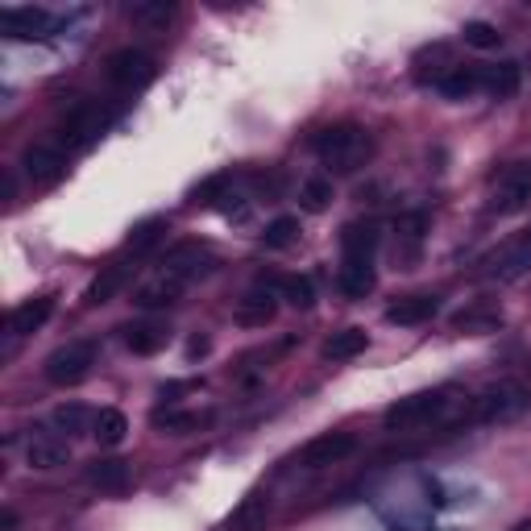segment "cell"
<instances>
[{"instance_id": "1", "label": "cell", "mask_w": 531, "mask_h": 531, "mask_svg": "<svg viewBox=\"0 0 531 531\" xmlns=\"http://www.w3.org/2000/svg\"><path fill=\"white\" fill-rule=\"evenodd\" d=\"M453 407H457L453 390H424V395H411V399H399L395 407H386L382 424L386 432H424L432 424H449Z\"/></svg>"}, {"instance_id": "2", "label": "cell", "mask_w": 531, "mask_h": 531, "mask_svg": "<svg viewBox=\"0 0 531 531\" xmlns=\"http://www.w3.org/2000/svg\"><path fill=\"white\" fill-rule=\"evenodd\" d=\"M316 154H320V162L328 166L332 175H353V171H361V166L370 162L374 142H370V133L361 125H332V129H324L316 137Z\"/></svg>"}, {"instance_id": "3", "label": "cell", "mask_w": 531, "mask_h": 531, "mask_svg": "<svg viewBox=\"0 0 531 531\" xmlns=\"http://www.w3.org/2000/svg\"><path fill=\"white\" fill-rule=\"evenodd\" d=\"M531 208V162H511L502 166L490 183V212L515 216Z\"/></svg>"}, {"instance_id": "4", "label": "cell", "mask_w": 531, "mask_h": 531, "mask_svg": "<svg viewBox=\"0 0 531 531\" xmlns=\"http://www.w3.org/2000/svg\"><path fill=\"white\" fill-rule=\"evenodd\" d=\"M523 407H527V390L519 382H498L469 403V419L473 424H507V419L523 415Z\"/></svg>"}, {"instance_id": "5", "label": "cell", "mask_w": 531, "mask_h": 531, "mask_svg": "<svg viewBox=\"0 0 531 531\" xmlns=\"http://www.w3.org/2000/svg\"><path fill=\"white\" fill-rule=\"evenodd\" d=\"M92 366H96V345L71 341V345L54 349V353L46 357V378H50L54 386H75V382H83V378L92 374Z\"/></svg>"}, {"instance_id": "6", "label": "cell", "mask_w": 531, "mask_h": 531, "mask_svg": "<svg viewBox=\"0 0 531 531\" xmlns=\"http://www.w3.org/2000/svg\"><path fill=\"white\" fill-rule=\"evenodd\" d=\"M0 30L9 38H21V42H34V38H50L59 30V17L50 9H38V5H21V9H5L0 13Z\"/></svg>"}, {"instance_id": "7", "label": "cell", "mask_w": 531, "mask_h": 531, "mask_svg": "<svg viewBox=\"0 0 531 531\" xmlns=\"http://www.w3.org/2000/svg\"><path fill=\"white\" fill-rule=\"evenodd\" d=\"M527 270H531V229L519 233L515 241H507L502 249H494V254L482 262V274L498 278V283H511V278H519Z\"/></svg>"}, {"instance_id": "8", "label": "cell", "mask_w": 531, "mask_h": 531, "mask_svg": "<svg viewBox=\"0 0 531 531\" xmlns=\"http://www.w3.org/2000/svg\"><path fill=\"white\" fill-rule=\"evenodd\" d=\"M353 449H357V436L353 432H324V436L303 444L299 465L303 469H328V465H341Z\"/></svg>"}, {"instance_id": "9", "label": "cell", "mask_w": 531, "mask_h": 531, "mask_svg": "<svg viewBox=\"0 0 531 531\" xmlns=\"http://www.w3.org/2000/svg\"><path fill=\"white\" fill-rule=\"evenodd\" d=\"M104 125H108V113L100 104H75L71 117L63 121V146L67 150H88L104 133Z\"/></svg>"}, {"instance_id": "10", "label": "cell", "mask_w": 531, "mask_h": 531, "mask_svg": "<svg viewBox=\"0 0 531 531\" xmlns=\"http://www.w3.org/2000/svg\"><path fill=\"white\" fill-rule=\"evenodd\" d=\"M154 59L146 50H117L113 59H108V79L117 83V88H125V92H133V88H146V83L154 79Z\"/></svg>"}, {"instance_id": "11", "label": "cell", "mask_w": 531, "mask_h": 531, "mask_svg": "<svg viewBox=\"0 0 531 531\" xmlns=\"http://www.w3.org/2000/svg\"><path fill=\"white\" fill-rule=\"evenodd\" d=\"M25 461L34 469H59L71 461V440L59 436V432H46V428H34L30 440H25Z\"/></svg>"}, {"instance_id": "12", "label": "cell", "mask_w": 531, "mask_h": 531, "mask_svg": "<svg viewBox=\"0 0 531 531\" xmlns=\"http://www.w3.org/2000/svg\"><path fill=\"white\" fill-rule=\"evenodd\" d=\"M21 166L38 187H50V183H59L67 175V154L59 146H30L21 158Z\"/></svg>"}, {"instance_id": "13", "label": "cell", "mask_w": 531, "mask_h": 531, "mask_svg": "<svg viewBox=\"0 0 531 531\" xmlns=\"http://www.w3.org/2000/svg\"><path fill=\"white\" fill-rule=\"evenodd\" d=\"M183 291H187L183 278H175L171 270H158V274H150L146 283L133 291V303H137V307H146V312H154V307H171V303H179Z\"/></svg>"}, {"instance_id": "14", "label": "cell", "mask_w": 531, "mask_h": 531, "mask_svg": "<svg viewBox=\"0 0 531 531\" xmlns=\"http://www.w3.org/2000/svg\"><path fill=\"white\" fill-rule=\"evenodd\" d=\"M436 312H440L436 295H407V299H399V303L386 307V320L399 324V328H415V324H428Z\"/></svg>"}, {"instance_id": "15", "label": "cell", "mask_w": 531, "mask_h": 531, "mask_svg": "<svg viewBox=\"0 0 531 531\" xmlns=\"http://www.w3.org/2000/svg\"><path fill=\"white\" fill-rule=\"evenodd\" d=\"M162 270H171L175 278L191 283V278H200V274L212 270V258H208V249H200V245H175L171 254H166Z\"/></svg>"}, {"instance_id": "16", "label": "cell", "mask_w": 531, "mask_h": 531, "mask_svg": "<svg viewBox=\"0 0 531 531\" xmlns=\"http://www.w3.org/2000/svg\"><path fill=\"white\" fill-rule=\"evenodd\" d=\"M83 478H88L96 490H104V494H121V490H129V482H133V469H129V461L104 457V461H92Z\"/></svg>"}, {"instance_id": "17", "label": "cell", "mask_w": 531, "mask_h": 531, "mask_svg": "<svg viewBox=\"0 0 531 531\" xmlns=\"http://www.w3.org/2000/svg\"><path fill=\"white\" fill-rule=\"evenodd\" d=\"M378 241H382L378 225H345V233H341V254H345V262H374Z\"/></svg>"}, {"instance_id": "18", "label": "cell", "mask_w": 531, "mask_h": 531, "mask_svg": "<svg viewBox=\"0 0 531 531\" xmlns=\"http://www.w3.org/2000/svg\"><path fill=\"white\" fill-rule=\"evenodd\" d=\"M54 312V299L50 295H38V299H25L21 307H13L9 316V332L13 337H30V332H38Z\"/></svg>"}, {"instance_id": "19", "label": "cell", "mask_w": 531, "mask_h": 531, "mask_svg": "<svg viewBox=\"0 0 531 531\" xmlns=\"http://www.w3.org/2000/svg\"><path fill=\"white\" fill-rule=\"evenodd\" d=\"M478 79H482V92L490 100H511L523 83V71H519V63H498V67L478 71Z\"/></svg>"}, {"instance_id": "20", "label": "cell", "mask_w": 531, "mask_h": 531, "mask_svg": "<svg viewBox=\"0 0 531 531\" xmlns=\"http://www.w3.org/2000/svg\"><path fill=\"white\" fill-rule=\"evenodd\" d=\"M50 424H54V432H59V436L75 440V436H83V432H92V424H96V411H88L83 403H63V407H54Z\"/></svg>"}, {"instance_id": "21", "label": "cell", "mask_w": 531, "mask_h": 531, "mask_svg": "<svg viewBox=\"0 0 531 531\" xmlns=\"http://www.w3.org/2000/svg\"><path fill=\"white\" fill-rule=\"evenodd\" d=\"M453 67H457L453 63V46H444V42H432V46H424L415 54V75L419 79H436L440 83Z\"/></svg>"}, {"instance_id": "22", "label": "cell", "mask_w": 531, "mask_h": 531, "mask_svg": "<svg viewBox=\"0 0 531 531\" xmlns=\"http://www.w3.org/2000/svg\"><path fill=\"white\" fill-rule=\"evenodd\" d=\"M274 312H278L274 291H249V295L237 303V320L249 324V328H266V324L274 320Z\"/></svg>"}, {"instance_id": "23", "label": "cell", "mask_w": 531, "mask_h": 531, "mask_svg": "<svg viewBox=\"0 0 531 531\" xmlns=\"http://www.w3.org/2000/svg\"><path fill=\"white\" fill-rule=\"evenodd\" d=\"M125 17L133 25H146V30H166V21L175 17V5L171 0H133V5H125Z\"/></svg>"}, {"instance_id": "24", "label": "cell", "mask_w": 531, "mask_h": 531, "mask_svg": "<svg viewBox=\"0 0 531 531\" xmlns=\"http://www.w3.org/2000/svg\"><path fill=\"white\" fill-rule=\"evenodd\" d=\"M266 511H270V494H249L241 507L233 511V519H229V531H262L266 527Z\"/></svg>"}, {"instance_id": "25", "label": "cell", "mask_w": 531, "mask_h": 531, "mask_svg": "<svg viewBox=\"0 0 531 531\" xmlns=\"http://www.w3.org/2000/svg\"><path fill=\"white\" fill-rule=\"evenodd\" d=\"M366 345H370V337L361 328H341V332H332V337L324 341V357L328 361H349L357 353H366Z\"/></svg>"}, {"instance_id": "26", "label": "cell", "mask_w": 531, "mask_h": 531, "mask_svg": "<svg viewBox=\"0 0 531 531\" xmlns=\"http://www.w3.org/2000/svg\"><path fill=\"white\" fill-rule=\"evenodd\" d=\"M337 283L349 299H366L374 291V262H345Z\"/></svg>"}, {"instance_id": "27", "label": "cell", "mask_w": 531, "mask_h": 531, "mask_svg": "<svg viewBox=\"0 0 531 531\" xmlns=\"http://www.w3.org/2000/svg\"><path fill=\"white\" fill-rule=\"evenodd\" d=\"M125 432H129V419L117 411V407H104V411H96V424H92V436L104 444V449H117V444L125 440Z\"/></svg>"}, {"instance_id": "28", "label": "cell", "mask_w": 531, "mask_h": 531, "mask_svg": "<svg viewBox=\"0 0 531 531\" xmlns=\"http://www.w3.org/2000/svg\"><path fill=\"white\" fill-rule=\"evenodd\" d=\"M166 341H171V332H166L162 324H133V328H125V345L133 353H142V357L158 353Z\"/></svg>"}, {"instance_id": "29", "label": "cell", "mask_w": 531, "mask_h": 531, "mask_svg": "<svg viewBox=\"0 0 531 531\" xmlns=\"http://www.w3.org/2000/svg\"><path fill=\"white\" fill-rule=\"evenodd\" d=\"M129 274H133V266H108V270L96 278V283L88 287V303H108V299H113V295L129 283Z\"/></svg>"}, {"instance_id": "30", "label": "cell", "mask_w": 531, "mask_h": 531, "mask_svg": "<svg viewBox=\"0 0 531 531\" xmlns=\"http://www.w3.org/2000/svg\"><path fill=\"white\" fill-rule=\"evenodd\" d=\"M436 88H440L444 96H449V100H469L473 92H478V88H482V79H478V71H465V67H453L449 75H444V79L436 83Z\"/></svg>"}, {"instance_id": "31", "label": "cell", "mask_w": 531, "mask_h": 531, "mask_svg": "<svg viewBox=\"0 0 531 531\" xmlns=\"http://www.w3.org/2000/svg\"><path fill=\"white\" fill-rule=\"evenodd\" d=\"M328 204H332V179H324V175L303 179V187H299V208L303 212H324Z\"/></svg>"}, {"instance_id": "32", "label": "cell", "mask_w": 531, "mask_h": 531, "mask_svg": "<svg viewBox=\"0 0 531 531\" xmlns=\"http://www.w3.org/2000/svg\"><path fill=\"white\" fill-rule=\"evenodd\" d=\"M278 291H283V299L291 307H299V312H307V307L316 303V287H312V278H307V274H287L283 283H278Z\"/></svg>"}, {"instance_id": "33", "label": "cell", "mask_w": 531, "mask_h": 531, "mask_svg": "<svg viewBox=\"0 0 531 531\" xmlns=\"http://www.w3.org/2000/svg\"><path fill=\"white\" fill-rule=\"evenodd\" d=\"M162 237H166V220L162 216H150V220H142V225L129 233L125 249H133V254H146V249H154Z\"/></svg>"}, {"instance_id": "34", "label": "cell", "mask_w": 531, "mask_h": 531, "mask_svg": "<svg viewBox=\"0 0 531 531\" xmlns=\"http://www.w3.org/2000/svg\"><path fill=\"white\" fill-rule=\"evenodd\" d=\"M295 241H299V220L295 216H274L270 225H266V233H262V245L266 249H287Z\"/></svg>"}, {"instance_id": "35", "label": "cell", "mask_w": 531, "mask_h": 531, "mask_svg": "<svg viewBox=\"0 0 531 531\" xmlns=\"http://www.w3.org/2000/svg\"><path fill=\"white\" fill-rule=\"evenodd\" d=\"M498 324H502V316L494 307H469V312H461L453 320V328H461V332H494Z\"/></svg>"}, {"instance_id": "36", "label": "cell", "mask_w": 531, "mask_h": 531, "mask_svg": "<svg viewBox=\"0 0 531 531\" xmlns=\"http://www.w3.org/2000/svg\"><path fill=\"white\" fill-rule=\"evenodd\" d=\"M465 46H473V50H498L502 46L498 25H490V21H465Z\"/></svg>"}, {"instance_id": "37", "label": "cell", "mask_w": 531, "mask_h": 531, "mask_svg": "<svg viewBox=\"0 0 531 531\" xmlns=\"http://www.w3.org/2000/svg\"><path fill=\"white\" fill-rule=\"evenodd\" d=\"M154 424L166 428V432H187V428H200L204 415H200V411H158Z\"/></svg>"}, {"instance_id": "38", "label": "cell", "mask_w": 531, "mask_h": 531, "mask_svg": "<svg viewBox=\"0 0 531 531\" xmlns=\"http://www.w3.org/2000/svg\"><path fill=\"white\" fill-rule=\"evenodd\" d=\"M0 187H5V200L13 204V200H17V183H13V171H5V175H0Z\"/></svg>"}]
</instances>
